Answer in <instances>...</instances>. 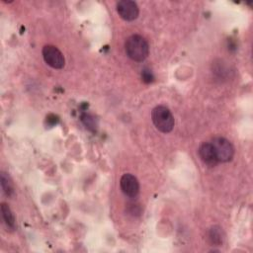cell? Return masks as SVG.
<instances>
[{"label":"cell","instance_id":"8fae6325","mask_svg":"<svg viewBox=\"0 0 253 253\" xmlns=\"http://www.w3.org/2000/svg\"><path fill=\"white\" fill-rule=\"evenodd\" d=\"M141 78H142V81L145 82V83H150L153 81L154 79V76L152 74V72L147 69V68H144L141 72Z\"/></svg>","mask_w":253,"mask_h":253},{"label":"cell","instance_id":"8992f818","mask_svg":"<svg viewBox=\"0 0 253 253\" xmlns=\"http://www.w3.org/2000/svg\"><path fill=\"white\" fill-rule=\"evenodd\" d=\"M120 186L123 193L129 198H135L139 193L138 180L132 174H129V173L124 174L121 177Z\"/></svg>","mask_w":253,"mask_h":253},{"label":"cell","instance_id":"5b68a950","mask_svg":"<svg viewBox=\"0 0 253 253\" xmlns=\"http://www.w3.org/2000/svg\"><path fill=\"white\" fill-rule=\"evenodd\" d=\"M117 12L125 21H133L138 17L139 9L134 1L122 0L117 3Z\"/></svg>","mask_w":253,"mask_h":253},{"label":"cell","instance_id":"7a4b0ae2","mask_svg":"<svg viewBox=\"0 0 253 253\" xmlns=\"http://www.w3.org/2000/svg\"><path fill=\"white\" fill-rule=\"evenodd\" d=\"M151 120L155 127L163 132H170L175 125L174 117L171 111L165 106H157L151 112Z\"/></svg>","mask_w":253,"mask_h":253},{"label":"cell","instance_id":"ba28073f","mask_svg":"<svg viewBox=\"0 0 253 253\" xmlns=\"http://www.w3.org/2000/svg\"><path fill=\"white\" fill-rule=\"evenodd\" d=\"M1 212H2V217L3 220L5 222V224L7 225V227H9L10 229H14L15 228V217L13 212L11 211V209L9 208V206L5 203L1 204Z\"/></svg>","mask_w":253,"mask_h":253},{"label":"cell","instance_id":"30bf717a","mask_svg":"<svg viewBox=\"0 0 253 253\" xmlns=\"http://www.w3.org/2000/svg\"><path fill=\"white\" fill-rule=\"evenodd\" d=\"M210 239L212 244L218 246L222 243L223 241V235H222V230L219 226H212L210 230Z\"/></svg>","mask_w":253,"mask_h":253},{"label":"cell","instance_id":"52a82bcc","mask_svg":"<svg viewBox=\"0 0 253 253\" xmlns=\"http://www.w3.org/2000/svg\"><path fill=\"white\" fill-rule=\"evenodd\" d=\"M199 155L202 161L208 166H215L218 161L214 152V149L211 142H204L199 147Z\"/></svg>","mask_w":253,"mask_h":253},{"label":"cell","instance_id":"6da1fadb","mask_svg":"<svg viewBox=\"0 0 253 253\" xmlns=\"http://www.w3.org/2000/svg\"><path fill=\"white\" fill-rule=\"evenodd\" d=\"M125 49L126 55L136 62L145 60L149 53L148 42L140 35L129 36L125 42Z\"/></svg>","mask_w":253,"mask_h":253},{"label":"cell","instance_id":"277c9868","mask_svg":"<svg viewBox=\"0 0 253 253\" xmlns=\"http://www.w3.org/2000/svg\"><path fill=\"white\" fill-rule=\"evenodd\" d=\"M42 57L45 63L54 69H61L65 64L62 52L56 46L51 44L42 47Z\"/></svg>","mask_w":253,"mask_h":253},{"label":"cell","instance_id":"3957f363","mask_svg":"<svg viewBox=\"0 0 253 253\" xmlns=\"http://www.w3.org/2000/svg\"><path fill=\"white\" fill-rule=\"evenodd\" d=\"M211 143L214 149L218 162H228L233 158L234 148L231 142L225 137L215 136Z\"/></svg>","mask_w":253,"mask_h":253},{"label":"cell","instance_id":"9c48e42d","mask_svg":"<svg viewBox=\"0 0 253 253\" xmlns=\"http://www.w3.org/2000/svg\"><path fill=\"white\" fill-rule=\"evenodd\" d=\"M0 181H1V187H2L4 194L7 197H12L14 195V186H13V183H12L9 175L5 172H1Z\"/></svg>","mask_w":253,"mask_h":253}]
</instances>
